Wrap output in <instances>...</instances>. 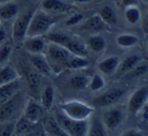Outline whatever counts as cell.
I'll return each instance as SVG.
<instances>
[{"mask_svg": "<svg viewBox=\"0 0 148 136\" xmlns=\"http://www.w3.org/2000/svg\"><path fill=\"white\" fill-rule=\"evenodd\" d=\"M43 54L50 66L51 71L55 72V73H58L59 71L66 68L69 60L74 55L65 48L56 45L54 43L46 45Z\"/></svg>", "mask_w": 148, "mask_h": 136, "instance_id": "6da1fadb", "label": "cell"}, {"mask_svg": "<svg viewBox=\"0 0 148 136\" xmlns=\"http://www.w3.org/2000/svg\"><path fill=\"white\" fill-rule=\"evenodd\" d=\"M27 101L26 95L23 91H16L8 101L0 106V123L15 121V118L24 111Z\"/></svg>", "mask_w": 148, "mask_h": 136, "instance_id": "7a4b0ae2", "label": "cell"}, {"mask_svg": "<svg viewBox=\"0 0 148 136\" xmlns=\"http://www.w3.org/2000/svg\"><path fill=\"white\" fill-rule=\"evenodd\" d=\"M54 22L55 20H53V18H51L45 10H42V9L35 10L29 24L27 38L41 37L43 35H46L52 28Z\"/></svg>", "mask_w": 148, "mask_h": 136, "instance_id": "3957f363", "label": "cell"}, {"mask_svg": "<svg viewBox=\"0 0 148 136\" xmlns=\"http://www.w3.org/2000/svg\"><path fill=\"white\" fill-rule=\"evenodd\" d=\"M53 117L69 136H87L89 127L87 120H75L65 116L60 110L56 111Z\"/></svg>", "mask_w": 148, "mask_h": 136, "instance_id": "277c9868", "label": "cell"}, {"mask_svg": "<svg viewBox=\"0 0 148 136\" xmlns=\"http://www.w3.org/2000/svg\"><path fill=\"white\" fill-rule=\"evenodd\" d=\"M60 111L65 116L75 120H87L94 112V109L82 101H71L61 104Z\"/></svg>", "mask_w": 148, "mask_h": 136, "instance_id": "5b68a950", "label": "cell"}, {"mask_svg": "<svg viewBox=\"0 0 148 136\" xmlns=\"http://www.w3.org/2000/svg\"><path fill=\"white\" fill-rule=\"evenodd\" d=\"M34 11L35 10L33 8L25 10L15 18L11 30V37L14 42H22L27 38V32Z\"/></svg>", "mask_w": 148, "mask_h": 136, "instance_id": "8992f818", "label": "cell"}, {"mask_svg": "<svg viewBox=\"0 0 148 136\" xmlns=\"http://www.w3.org/2000/svg\"><path fill=\"white\" fill-rule=\"evenodd\" d=\"M44 112H45V109L43 108L41 103L38 99L31 97L27 101L26 106L23 111V116L26 117L31 122L39 124V122L43 120V118L45 117Z\"/></svg>", "mask_w": 148, "mask_h": 136, "instance_id": "52a82bcc", "label": "cell"}, {"mask_svg": "<svg viewBox=\"0 0 148 136\" xmlns=\"http://www.w3.org/2000/svg\"><path fill=\"white\" fill-rule=\"evenodd\" d=\"M125 91L120 89H112L109 91H105L101 95L97 97L96 99H93V105L96 107H108L111 105L116 104V101H119L124 95Z\"/></svg>", "mask_w": 148, "mask_h": 136, "instance_id": "ba28073f", "label": "cell"}, {"mask_svg": "<svg viewBox=\"0 0 148 136\" xmlns=\"http://www.w3.org/2000/svg\"><path fill=\"white\" fill-rule=\"evenodd\" d=\"M148 101V87H143L137 89L129 99L128 109L131 114L136 115Z\"/></svg>", "mask_w": 148, "mask_h": 136, "instance_id": "9c48e42d", "label": "cell"}, {"mask_svg": "<svg viewBox=\"0 0 148 136\" xmlns=\"http://www.w3.org/2000/svg\"><path fill=\"white\" fill-rule=\"evenodd\" d=\"M26 77H27V82H28L29 87V91H30L31 95L33 99H40V93H41V77L42 75L40 73H38L34 68L29 69L26 72Z\"/></svg>", "mask_w": 148, "mask_h": 136, "instance_id": "30bf717a", "label": "cell"}, {"mask_svg": "<svg viewBox=\"0 0 148 136\" xmlns=\"http://www.w3.org/2000/svg\"><path fill=\"white\" fill-rule=\"evenodd\" d=\"M31 65L38 73H40L42 76L50 75L52 73L51 68L48 64L44 54H31L30 56Z\"/></svg>", "mask_w": 148, "mask_h": 136, "instance_id": "8fae6325", "label": "cell"}, {"mask_svg": "<svg viewBox=\"0 0 148 136\" xmlns=\"http://www.w3.org/2000/svg\"><path fill=\"white\" fill-rule=\"evenodd\" d=\"M43 120V129L45 134L49 136H69L53 116H46Z\"/></svg>", "mask_w": 148, "mask_h": 136, "instance_id": "7c38bea8", "label": "cell"}, {"mask_svg": "<svg viewBox=\"0 0 148 136\" xmlns=\"http://www.w3.org/2000/svg\"><path fill=\"white\" fill-rule=\"evenodd\" d=\"M38 127V123L31 122L30 120L22 116H20L15 121L14 128V136H24L27 134H30L32 132H35Z\"/></svg>", "mask_w": 148, "mask_h": 136, "instance_id": "4fadbf2b", "label": "cell"}, {"mask_svg": "<svg viewBox=\"0 0 148 136\" xmlns=\"http://www.w3.org/2000/svg\"><path fill=\"white\" fill-rule=\"evenodd\" d=\"M24 48L30 54H43L46 43L41 37H28L24 40Z\"/></svg>", "mask_w": 148, "mask_h": 136, "instance_id": "5bb4252c", "label": "cell"}, {"mask_svg": "<svg viewBox=\"0 0 148 136\" xmlns=\"http://www.w3.org/2000/svg\"><path fill=\"white\" fill-rule=\"evenodd\" d=\"M18 13V5L14 0L0 4V20H9Z\"/></svg>", "mask_w": 148, "mask_h": 136, "instance_id": "9a60e30c", "label": "cell"}, {"mask_svg": "<svg viewBox=\"0 0 148 136\" xmlns=\"http://www.w3.org/2000/svg\"><path fill=\"white\" fill-rule=\"evenodd\" d=\"M20 91V82L18 80H14L7 84L0 85V106L8 101L16 91Z\"/></svg>", "mask_w": 148, "mask_h": 136, "instance_id": "2e32d148", "label": "cell"}, {"mask_svg": "<svg viewBox=\"0 0 148 136\" xmlns=\"http://www.w3.org/2000/svg\"><path fill=\"white\" fill-rule=\"evenodd\" d=\"M123 120V114L118 109H112L105 113L103 123L108 129H116Z\"/></svg>", "mask_w": 148, "mask_h": 136, "instance_id": "e0dca14e", "label": "cell"}, {"mask_svg": "<svg viewBox=\"0 0 148 136\" xmlns=\"http://www.w3.org/2000/svg\"><path fill=\"white\" fill-rule=\"evenodd\" d=\"M39 101L45 110H49L52 107L53 101H54V89L52 85L46 84L45 87H42Z\"/></svg>", "mask_w": 148, "mask_h": 136, "instance_id": "ac0fdd59", "label": "cell"}, {"mask_svg": "<svg viewBox=\"0 0 148 136\" xmlns=\"http://www.w3.org/2000/svg\"><path fill=\"white\" fill-rule=\"evenodd\" d=\"M63 48H65L66 50H69L72 54L77 55V56H82V57H86L88 54L87 48L84 45L82 42H80L78 39L72 37L71 40L65 44V46Z\"/></svg>", "mask_w": 148, "mask_h": 136, "instance_id": "d6986e66", "label": "cell"}, {"mask_svg": "<svg viewBox=\"0 0 148 136\" xmlns=\"http://www.w3.org/2000/svg\"><path fill=\"white\" fill-rule=\"evenodd\" d=\"M119 64H120V60L118 57H108V58L104 59L98 64V68L101 72L104 74H111L118 69Z\"/></svg>", "mask_w": 148, "mask_h": 136, "instance_id": "ffe728a7", "label": "cell"}, {"mask_svg": "<svg viewBox=\"0 0 148 136\" xmlns=\"http://www.w3.org/2000/svg\"><path fill=\"white\" fill-rule=\"evenodd\" d=\"M87 136H106V129L103 121L99 118H93L88 127Z\"/></svg>", "mask_w": 148, "mask_h": 136, "instance_id": "44dd1931", "label": "cell"}, {"mask_svg": "<svg viewBox=\"0 0 148 136\" xmlns=\"http://www.w3.org/2000/svg\"><path fill=\"white\" fill-rule=\"evenodd\" d=\"M18 71L12 66H4L0 69V85L18 80Z\"/></svg>", "mask_w": 148, "mask_h": 136, "instance_id": "7402d4cb", "label": "cell"}, {"mask_svg": "<svg viewBox=\"0 0 148 136\" xmlns=\"http://www.w3.org/2000/svg\"><path fill=\"white\" fill-rule=\"evenodd\" d=\"M140 62V57L138 55H131L127 57L121 64H119L118 72L121 75H125L127 72H129L131 69H133L136 65H138Z\"/></svg>", "mask_w": 148, "mask_h": 136, "instance_id": "603a6c76", "label": "cell"}, {"mask_svg": "<svg viewBox=\"0 0 148 136\" xmlns=\"http://www.w3.org/2000/svg\"><path fill=\"white\" fill-rule=\"evenodd\" d=\"M84 28L91 32H97L105 28V22L101 20L99 15H93L89 18L84 24Z\"/></svg>", "mask_w": 148, "mask_h": 136, "instance_id": "cb8c5ba5", "label": "cell"}, {"mask_svg": "<svg viewBox=\"0 0 148 136\" xmlns=\"http://www.w3.org/2000/svg\"><path fill=\"white\" fill-rule=\"evenodd\" d=\"M42 7L45 11L51 12H63L69 9V5H66L61 0H44Z\"/></svg>", "mask_w": 148, "mask_h": 136, "instance_id": "d4e9b609", "label": "cell"}, {"mask_svg": "<svg viewBox=\"0 0 148 136\" xmlns=\"http://www.w3.org/2000/svg\"><path fill=\"white\" fill-rule=\"evenodd\" d=\"M88 65H89V61L86 57L73 55L66 64V68L68 69H82V68L87 67Z\"/></svg>", "mask_w": 148, "mask_h": 136, "instance_id": "484cf974", "label": "cell"}, {"mask_svg": "<svg viewBox=\"0 0 148 136\" xmlns=\"http://www.w3.org/2000/svg\"><path fill=\"white\" fill-rule=\"evenodd\" d=\"M89 83V78L84 74H75L70 78V85L74 89H83Z\"/></svg>", "mask_w": 148, "mask_h": 136, "instance_id": "4316f807", "label": "cell"}, {"mask_svg": "<svg viewBox=\"0 0 148 136\" xmlns=\"http://www.w3.org/2000/svg\"><path fill=\"white\" fill-rule=\"evenodd\" d=\"M87 45L94 52H101L105 48V41L100 36H92L87 40Z\"/></svg>", "mask_w": 148, "mask_h": 136, "instance_id": "83f0119b", "label": "cell"}, {"mask_svg": "<svg viewBox=\"0 0 148 136\" xmlns=\"http://www.w3.org/2000/svg\"><path fill=\"white\" fill-rule=\"evenodd\" d=\"M99 16H100L101 20L107 24H116V22H118L116 12H114V10L109 6L103 7V8L100 10Z\"/></svg>", "mask_w": 148, "mask_h": 136, "instance_id": "f1b7e54d", "label": "cell"}, {"mask_svg": "<svg viewBox=\"0 0 148 136\" xmlns=\"http://www.w3.org/2000/svg\"><path fill=\"white\" fill-rule=\"evenodd\" d=\"M116 43L119 46L124 48H129V47H133L136 44L138 43V38L135 37L133 35H121L116 38Z\"/></svg>", "mask_w": 148, "mask_h": 136, "instance_id": "f546056e", "label": "cell"}, {"mask_svg": "<svg viewBox=\"0 0 148 136\" xmlns=\"http://www.w3.org/2000/svg\"><path fill=\"white\" fill-rule=\"evenodd\" d=\"M125 16L130 24H136V22H139L141 13H140V10L136 5L135 6H129L127 7L126 11H125Z\"/></svg>", "mask_w": 148, "mask_h": 136, "instance_id": "4dcf8cb0", "label": "cell"}, {"mask_svg": "<svg viewBox=\"0 0 148 136\" xmlns=\"http://www.w3.org/2000/svg\"><path fill=\"white\" fill-rule=\"evenodd\" d=\"M148 70L147 65H136L133 69H131L129 72H127L125 74V77L128 79H133V78H137L139 76H142L143 74H145Z\"/></svg>", "mask_w": 148, "mask_h": 136, "instance_id": "1f68e13d", "label": "cell"}, {"mask_svg": "<svg viewBox=\"0 0 148 136\" xmlns=\"http://www.w3.org/2000/svg\"><path fill=\"white\" fill-rule=\"evenodd\" d=\"M15 121L0 123V136H14Z\"/></svg>", "mask_w": 148, "mask_h": 136, "instance_id": "d6a6232c", "label": "cell"}, {"mask_svg": "<svg viewBox=\"0 0 148 136\" xmlns=\"http://www.w3.org/2000/svg\"><path fill=\"white\" fill-rule=\"evenodd\" d=\"M103 87H104V80H103V78L101 77L100 75H98V74L94 75L89 82V87L91 89V91H99V89H101Z\"/></svg>", "mask_w": 148, "mask_h": 136, "instance_id": "836d02e7", "label": "cell"}, {"mask_svg": "<svg viewBox=\"0 0 148 136\" xmlns=\"http://www.w3.org/2000/svg\"><path fill=\"white\" fill-rule=\"evenodd\" d=\"M11 53V47L9 45H4L0 49V62H4L9 58Z\"/></svg>", "mask_w": 148, "mask_h": 136, "instance_id": "e575fe53", "label": "cell"}, {"mask_svg": "<svg viewBox=\"0 0 148 136\" xmlns=\"http://www.w3.org/2000/svg\"><path fill=\"white\" fill-rule=\"evenodd\" d=\"M83 20V15L80 14V13H77V14H74L72 15L69 20H66V22H65V24L66 26H75V24H79V22H81V20Z\"/></svg>", "mask_w": 148, "mask_h": 136, "instance_id": "d590c367", "label": "cell"}, {"mask_svg": "<svg viewBox=\"0 0 148 136\" xmlns=\"http://www.w3.org/2000/svg\"><path fill=\"white\" fill-rule=\"evenodd\" d=\"M122 136H144V134L143 132L138 129H131L126 131L125 133H123Z\"/></svg>", "mask_w": 148, "mask_h": 136, "instance_id": "8d00e7d4", "label": "cell"}, {"mask_svg": "<svg viewBox=\"0 0 148 136\" xmlns=\"http://www.w3.org/2000/svg\"><path fill=\"white\" fill-rule=\"evenodd\" d=\"M122 3L125 7L135 6L138 4V0H122Z\"/></svg>", "mask_w": 148, "mask_h": 136, "instance_id": "74e56055", "label": "cell"}, {"mask_svg": "<svg viewBox=\"0 0 148 136\" xmlns=\"http://www.w3.org/2000/svg\"><path fill=\"white\" fill-rule=\"evenodd\" d=\"M5 37H6V32H5L4 28L0 26V42H2L5 39Z\"/></svg>", "mask_w": 148, "mask_h": 136, "instance_id": "f35d334b", "label": "cell"}, {"mask_svg": "<svg viewBox=\"0 0 148 136\" xmlns=\"http://www.w3.org/2000/svg\"><path fill=\"white\" fill-rule=\"evenodd\" d=\"M42 133H40L38 130H36L35 132H32V133H30V134H27V135H24V136H40Z\"/></svg>", "mask_w": 148, "mask_h": 136, "instance_id": "ab89813d", "label": "cell"}, {"mask_svg": "<svg viewBox=\"0 0 148 136\" xmlns=\"http://www.w3.org/2000/svg\"><path fill=\"white\" fill-rule=\"evenodd\" d=\"M75 2H80V3H83V2H89L91 0H73Z\"/></svg>", "mask_w": 148, "mask_h": 136, "instance_id": "60d3db41", "label": "cell"}, {"mask_svg": "<svg viewBox=\"0 0 148 136\" xmlns=\"http://www.w3.org/2000/svg\"><path fill=\"white\" fill-rule=\"evenodd\" d=\"M8 1H11V0H0V4H3L5 2H8Z\"/></svg>", "mask_w": 148, "mask_h": 136, "instance_id": "b9f144b4", "label": "cell"}, {"mask_svg": "<svg viewBox=\"0 0 148 136\" xmlns=\"http://www.w3.org/2000/svg\"><path fill=\"white\" fill-rule=\"evenodd\" d=\"M145 26L148 28V15H147V18H146V20H145Z\"/></svg>", "mask_w": 148, "mask_h": 136, "instance_id": "7bdbcfd3", "label": "cell"}, {"mask_svg": "<svg viewBox=\"0 0 148 136\" xmlns=\"http://www.w3.org/2000/svg\"><path fill=\"white\" fill-rule=\"evenodd\" d=\"M143 2H145V3H148V0H143Z\"/></svg>", "mask_w": 148, "mask_h": 136, "instance_id": "ee69618b", "label": "cell"}, {"mask_svg": "<svg viewBox=\"0 0 148 136\" xmlns=\"http://www.w3.org/2000/svg\"><path fill=\"white\" fill-rule=\"evenodd\" d=\"M40 136H45V134H44V133H42V134H41V135H40Z\"/></svg>", "mask_w": 148, "mask_h": 136, "instance_id": "f6af8a7d", "label": "cell"}, {"mask_svg": "<svg viewBox=\"0 0 148 136\" xmlns=\"http://www.w3.org/2000/svg\"><path fill=\"white\" fill-rule=\"evenodd\" d=\"M44 134H45V133H44ZM45 136H49V135H47V134H45Z\"/></svg>", "mask_w": 148, "mask_h": 136, "instance_id": "bcb514c9", "label": "cell"}, {"mask_svg": "<svg viewBox=\"0 0 148 136\" xmlns=\"http://www.w3.org/2000/svg\"><path fill=\"white\" fill-rule=\"evenodd\" d=\"M147 47H148V45H147Z\"/></svg>", "mask_w": 148, "mask_h": 136, "instance_id": "7dc6e473", "label": "cell"}]
</instances>
